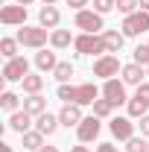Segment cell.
I'll return each mask as SVG.
<instances>
[{
	"label": "cell",
	"mask_w": 149,
	"mask_h": 152,
	"mask_svg": "<svg viewBox=\"0 0 149 152\" xmlns=\"http://www.w3.org/2000/svg\"><path fill=\"white\" fill-rule=\"evenodd\" d=\"M15 38L20 41V47H26V50H44V47L50 44V29H44V26H29V23H23V26H18Z\"/></svg>",
	"instance_id": "cell-1"
},
{
	"label": "cell",
	"mask_w": 149,
	"mask_h": 152,
	"mask_svg": "<svg viewBox=\"0 0 149 152\" xmlns=\"http://www.w3.org/2000/svg\"><path fill=\"white\" fill-rule=\"evenodd\" d=\"M73 50H76V56H96V58L108 53L102 35H93V32H79L73 41Z\"/></svg>",
	"instance_id": "cell-2"
},
{
	"label": "cell",
	"mask_w": 149,
	"mask_h": 152,
	"mask_svg": "<svg viewBox=\"0 0 149 152\" xmlns=\"http://www.w3.org/2000/svg\"><path fill=\"white\" fill-rule=\"evenodd\" d=\"M120 32H123L126 38H140L143 32H149V12L137 9V12H131V15H123Z\"/></svg>",
	"instance_id": "cell-3"
},
{
	"label": "cell",
	"mask_w": 149,
	"mask_h": 152,
	"mask_svg": "<svg viewBox=\"0 0 149 152\" xmlns=\"http://www.w3.org/2000/svg\"><path fill=\"white\" fill-rule=\"evenodd\" d=\"M123 70V61H120V56L117 53H105V56L93 58V76L96 79H114V76Z\"/></svg>",
	"instance_id": "cell-4"
},
{
	"label": "cell",
	"mask_w": 149,
	"mask_h": 152,
	"mask_svg": "<svg viewBox=\"0 0 149 152\" xmlns=\"http://www.w3.org/2000/svg\"><path fill=\"white\" fill-rule=\"evenodd\" d=\"M73 26L76 29H82V32H93V35H99L102 29H105V20L99 12H93V9H82V12H76L73 15Z\"/></svg>",
	"instance_id": "cell-5"
},
{
	"label": "cell",
	"mask_w": 149,
	"mask_h": 152,
	"mask_svg": "<svg viewBox=\"0 0 149 152\" xmlns=\"http://www.w3.org/2000/svg\"><path fill=\"white\" fill-rule=\"evenodd\" d=\"M26 76H29V61L23 56H15V58H9V61L3 64V82H9V85L23 82Z\"/></svg>",
	"instance_id": "cell-6"
},
{
	"label": "cell",
	"mask_w": 149,
	"mask_h": 152,
	"mask_svg": "<svg viewBox=\"0 0 149 152\" xmlns=\"http://www.w3.org/2000/svg\"><path fill=\"white\" fill-rule=\"evenodd\" d=\"M108 132H111V137L114 140H129V137H134V123H131V117L126 114H114L111 120H108Z\"/></svg>",
	"instance_id": "cell-7"
},
{
	"label": "cell",
	"mask_w": 149,
	"mask_h": 152,
	"mask_svg": "<svg viewBox=\"0 0 149 152\" xmlns=\"http://www.w3.org/2000/svg\"><path fill=\"white\" fill-rule=\"evenodd\" d=\"M99 132H102V120L93 117V114H88V117L76 126V137H79V143H93V140L99 137Z\"/></svg>",
	"instance_id": "cell-8"
},
{
	"label": "cell",
	"mask_w": 149,
	"mask_h": 152,
	"mask_svg": "<svg viewBox=\"0 0 149 152\" xmlns=\"http://www.w3.org/2000/svg\"><path fill=\"white\" fill-rule=\"evenodd\" d=\"M26 18H29V12H26V6H20V3H9V6L0 9V23H3V26H23Z\"/></svg>",
	"instance_id": "cell-9"
},
{
	"label": "cell",
	"mask_w": 149,
	"mask_h": 152,
	"mask_svg": "<svg viewBox=\"0 0 149 152\" xmlns=\"http://www.w3.org/2000/svg\"><path fill=\"white\" fill-rule=\"evenodd\" d=\"M102 96H105V99H111L114 105H126V102H129L126 82H123V79H117V76H114V79H105V82H102Z\"/></svg>",
	"instance_id": "cell-10"
},
{
	"label": "cell",
	"mask_w": 149,
	"mask_h": 152,
	"mask_svg": "<svg viewBox=\"0 0 149 152\" xmlns=\"http://www.w3.org/2000/svg\"><path fill=\"white\" fill-rule=\"evenodd\" d=\"M102 96V88H96V82H82V85H76L73 88V102L76 105H93L96 99Z\"/></svg>",
	"instance_id": "cell-11"
},
{
	"label": "cell",
	"mask_w": 149,
	"mask_h": 152,
	"mask_svg": "<svg viewBox=\"0 0 149 152\" xmlns=\"http://www.w3.org/2000/svg\"><path fill=\"white\" fill-rule=\"evenodd\" d=\"M120 79L126 82V88H137V85H143V82H146V67H143V64H137V61H129V64H123Z\"/></svg>",
	"instance_id": "cell-12"
},
{
	"label": "cell",
	"mask_w": 149,
	"mask_h": 152,
	"mask_svg": "<svg viewBox=\"0 0 149 152\" xmlns=\"http://www.w3.org/2000/svg\"><path fill=\"white\" fill-rule=\"evenodd\" d=\"M58 120H61V126H64V129H76V126L85 120L82 105H76V102H64V105H61V111H58Z\"/></svg>",
	"instance_id": "cell-13"
},
{
	"label": "cell",
	"mask_w": 149,
	"mask_h": 152,
	"mask_svg": "<svg viewBox=\"0 0 149 152\" xmlns=\"http://www.w3.org/2000/svg\"><path fill=\"white\" fill-rule=\"evenodd\" d=\"M6 126H9L12 132L23 134V132H29V129L35 126V117H32V114H29V111H23V108H20V111L9 114V123H6Z\"/></svg>",
	"instance_id": "cell-14"
},
{
	"label": "cell",
	"mask_w": 149,
	"mask_h": 152,
	"mask_svg": "<svg viewBox=\"0 0 149 152\" xmlns=\"http://www.w3.org/2000/svg\"><path fill=\"white\" fill-rule=\"evenodd\" d=\"M58 23H61V12H58V6H41L38 9V26H44V29H58Z\"/></svg>",
	"instance_id": "cell-15"
},
{
	"label": "cell",
	"mask_w": 149,
	"mask_h": 152,
	"mask_svg": "<svg viewBox=\"0 0 149 152\" xmlns=\"http://www.w3.org/2000/svg\"><path fill=\"white\" fill-rule=\"evenodd\" d=\"M32 61H35V70H38V73H53L56 64H58L56 50H47V47H44V50H35V58H32Z\"/></svg>",
	"instance_id": "cell-16"
},
{
	"label": "cell",
	"mask_w": 149,
	"mask_h": 152,
	"mask_svg": "<svg viewBox=\"0 0 149 152\" xmlns=\"http://www.w3.org/2000/svg\"><path fill=\"white\" fill-rule=\"evenodd\" d=\"M58 126H61V120H58V114H50V111H44L41 117H35V129L44 137H53V134L58 132Z\"/></svg>",
	"instance_id": "cell-17"
},
{
	"label": "cell",
	"mask_w": 149,
	"mask_h": 152,
	"mask_svg": "<svg viewBox=\"0 0 149 152\" xmlns=\"http://www.w3.org/2000/svg\"><path fill=\"white\" fill-rule=\"evenodd\" d=\"M76 35L70 32V29H53L50 32V47L53 50H67V47H73Z\"/></svg>",
	"instance_id": "cell-18"
},
{
	"label": "cell",
	"mask_w": 149,
	"mask_h": 152,
	"mask_svg": "<svg viewBox=\"0 0 149 152\" xmlns=\"http://www.w3.org/2000/svg\"><path fill=\"white\" fill-rule=\"evenodd\" d=\"M99 35L105 41V50H108V53H120V50H123V41H126L123 32H117V29H102Z\"/></svg>",
	"instance_id": "cell-19"
},
{
	"label": "cell",
	"mask_w": 149,
	"mask_h": 152,
	"mask_svg": "<svg viewBox=\"0 0 149 152\" xmlns=\"http://www.w3.org/2000/svg\"><path fill=\"white\" fill-rule=\"evenodd\" d=\"M20 146H23L26 152L41 149V146H44V134L38 132V129H29V132H23V134H20Z\"/></svg>",
	"instance_id": "cell-20"
},
{
	"label": "cell",
	"mask_w": 149,
	"mask_h": 152,
	"mask_svg": "<svg viewBox=\"0 0 149 152\" xmlns=\"http://www.w3.org/2000/svg\"><path fill=\"white\" fill-rule=\"evenodd\" d=\"M23 111H29L32 117H41V114L47 111V99L41 94H29L26 99H23Z\"/></svg>",
	"instance_id": "cell-21"
},
{
	"label": "cell",
	"mask_w": 149,
	"mask_h": 152,
	"mask_svg": "<svg viewBox=\"0 0 149 152\" xmlns=\"http://www.w3.org/2000/svg\"><path fill=\"white\" fill-rule=\"evenodd\" d=\"M91 108H93V117H99V120H111V117H114V108H117V105H114L111 99L99 96V99L93 102Z\"/></svg>",
	"instance_id": "cell-22"
},
{
	"label": "cell",
	"mask_w": 149,
	"mask_h": 152,
	"mask_svg": "<svg viewBox=\"0 0 149 152\" xmlns=\"http://www.w3.org/2000/svg\"><path fill=\"white\" fill-rule=\"evenodd\" d=\"M20 105H23V99H20L15 91H3V94H0V108H3V111L15 114V111H20Z\"/></svg>",
	"instance_id": "cell-23"
},
{
	"label": "cell",
	"mask_w": 149,
	"mask_h": 152,
	"mask_svg": "<svg viewBox=\"0 0 149 152\" xmlns=\"http://www.w3.org/2000/svg\"><path fill=\"white\" fill-rule=\"evenodd\" d=\"M126 114H129L131 120H140L143 114H149V105L143 102V99H137V96L131 94V96H129V102H126Z\"/></svg>",
	"instance_id": "cell-24"
},
{
	"label": "cell",
	"mask_w": 149,
	"mask_h": 152,
	"mask_svg": "<svg viewBox=\"0 0 149 152\" xmlns=\"http://www.w3.org/2000/svg\"><path fill=\"white\" fill-rule=\"evenodd\" d=\"M20 88H23L26 96H29V94H41V91H44V76H41V73H29L23 82H20Z\"/></svg>",
	"instance_id": "cell-25"
},
{
	"label": "cell",
	"mask_w": 149,
	"mask_h": 152,
	"mask_svg": "<svg viewBox=\"0 0 149 152\" xmlns=\"http://www.w3.org/2000/svg\"><path fill=\"white\" fill-rule=\"evenodd\" d=\"M76 73V67L70 64V61H58L56 64V70H53V76H56V82L58 85H64V82H70V76Z\"/></svg>",
	"instance_id": "cell-26"
},
{
	"label": "cell",
	"mask_w": 149,
	"mask_h": 152,
	"mask_svg": "<svg viewBox=\"0 0 149 152\" xmlns=\"http://www.w3.org/2000/svg\"><path fill=\"white\" fill-rule=\"evenodd\" d=\"M18 47H20V41H18V38H9V35H6L3 41H0V56L9 61V58H15V56H18Z\"/></svg>",
	"instance_id": "cell-27"
},
{
	"label": "cell",
	"mask_w": 149,
	"mask_h": 152,
	"mask_svg": "<svg viewBox=\"0 0 149 152\" xmlns=\"http://www.w3.org/2000/svg\"><path fill=\"white\" fill-rule=\"evenodd\" d=\"M126 152H146L149 149V137H143V134H134V137H129L126 140V146H123Z\"/></svg>",
	"instance_id": "cell-28"
},
{
	"label": "cell",
	"mask_w": 149,
	"mask_h": 152,
	"mask_svg": "<svg viewBox=\"0 0 149 152\" xmlns=\"http://www.w3.org/2000/svg\"><path fill=\"white\" fill-rule=\"evenodd\" d=\"M131 61H137V64H149V44H137L134 50H131Z\"/></svg>",
	"instance_id": "cell-29"
},
{
	"label": "cell",
	"mask_w": 149,
	"mask_h": 152,
	"mask_svg": "<svg viewBox=\"0 0 149 152\" xmlns=\"http://www.w3.org/2000/svg\"><path fill=\"white\" fill-rule=\"evenodd\" d=\"M91 9H93V12H99V15H108V12L117 9V0H93Z\"/></svg>",
	"instance_id": "cell-30"
},
{
	"label": "cell",
	"mask_w": 149,
	"mask_h": 152,
	"mask_svg": "<svg viewBox=\"0 0 149 152\" xmlns=\"http://www.w3.org/2000/svg\"><path fill=\"white\" fill-rule=\"evenodd\" d=\"M73 88H76V85H70V82H64V85H58L56 96L61 99V102H73Z\"/></svg>",
	"instance_id": "cell-31"
},
{
	"label": "cell",
	"mask_w": 149,
	"mask_h": 152,
	"mask_svg": "<svg viewBox=\"0 0 149 152\" xmlns=\"http://www.w3.org/2000/svg\"><path fill=\"white\" fill-rule=\"evenodd\" d=\"M137 9H140L137 0H117V12H123V15H131V12H137Z\"/></svg>",
	"instance_id": "cell-32"
},
{
	"label": "cell",
	"mask_w": 149,
	"mask_h": 152,
	"mask_svg": "<svg viewBox=\"0 0 149 152\" xmlns=\"http://www.w3.org/2000/svg\"><path fill=\"white\" fill-rule=\"evenodd\" d=\"M134 96H137V99H143V102L149 105V79L143 82V85H137V88H134Z\"/></svg>",
	"instance_id": "cell-33"
},
{
	"label": "cell",
	"mask_w": 149,
	"mask_h": 152,
	"mask_svg": "<svg viewBox=\"0 0 149 152\" xmlns=\"http://www.w3.org/2000/svg\"><path fill=\"white\" fill-rule=\"evenodd\" d=\"M64 3H67L73 12H82V9H88V6H91V0H64Z\"/></svg>",
	"instance_id": "cell-34"
},
{
	"label": "cell",
	"mask_w": 149,
	"mask_h": 152,
	"mask_svg": "<svg viewBox=\"0 0 149 152\" xmlns=\"http://www.w3.org/2000/svg\"><path fill=\"white\" fill-rule=\"evenodd\" d=\"M137 126H140V134H143V137H149V114H143V117H140V123H137Z\"/></svg>",
	"instance_id": "cell-35"
},
{
	"label": "cell",
	"mask_w": 149,
	"mask_h": 152,
	"mask_svg": "<svg viewBox=\"0 0 149 152\" xmlns=\"http://www.w3.org/2000/svg\"><path fill=\"white\" fill-rule=\"evenodd\" d=\"M96 152H120V149H117L114 143H108V140H105V143H96Z\"/></svg>",
	"instance_id": "cell-36"
},
{
	"label": "cell",
	"mask_w": 149,
	"mask_h": 152,
	"mask_svg": "<svg viewBox=\"0 0 149 152\" xmlns=\"http://www.w3.org/2000/svg\"><path fill=\"white\" fill-rule=\"evenodd\" d=\"M70 152H91V149H88L85 143H79V146H73V149H70Z\"/></svg>",
	"instance_id": "cell-37"
},
{
	"label": "cell",
	"mask_w": 149,
	"mask_h": 152,
	"mask_svg": "<svg viewBox=\"0 0 149 152\" xmlns=\"http://www.w3.org/2000/svg\"><path fill=\"white\" fill-rule=\"evenodd\" d=\"M35 152H58V146H41V149H35Z\"/></svg>",
	"instance_id": "cell-38"
},
{
	"label": "cell",
	"mask_w": 149,
	"mask_h": 152,
	"mask_svg": "<svg viewBox=\"0 0 149 152\" xmlns=\"http://www.w3.org/2000/svg\"><path fill=\"white\" fill-rule=\"evenodd\" d=\"M0 152H15V146H9V143H0Z\"/></svg>",
	"instance_id": "cell-39"
},
{
	"label": "cell",
	"mask_w": 149,
	"mask_h": 152,
	"mask_svg": "<svg viewBox=\"0 0 149 152\" xmlns=\"http://www.w3.org/2000/svg\"><path fill=\"white\" fill-rule=\"evenodd\" d=\"M137 3H140V9H143V12H149V0H137Z\"/></svg>",
	"instance_id": "cell-40"
},
{
	"label": "cell",
	"mask_w": 149,
	"mask_h": 152,
	"mask_svg": "<svg viewBox=\"0 0 149 152\" xmlns=\"http://www.w3.org/2000/svg\"><path fill=\"white\" fill-rule=\"evenodd\" d=\"M15 3H20V6H32L35 0H15Z\"/></svg>",
	"instance_id": "cell-41"
},
{
	"label": "cell",
	"mask_w": 149,
	"mask_h": 152,
	"mask_svg": "<svg viewBox=\"0 0 149 152\" xmlns=\"http://www.w3.org/2000/svg\"><path fill=\"white\" fill-rule=\"evenodd\" d=\"M41 3H44V6H56L58 0H41Z\"/></svg>",
	"instance_id": "cell-42"
},
{
	"label": "cell",
	"mask_w": 149,
	"mask_h": 152,
	"mask_svg": "<svg viewBox=\"0 0 149 152\" xmlns=\"http://www.w3.org/2000/svg\"><path fill=\"white\" fill-rule=\"evenodd\" d=\"M146 79H149V64H146Z\"/></svg>",
	"instance_id": "cell-43"
},
{
	"label": "cell",
	"mask_w": 149,
	"mask_h": 152,
	"mask_svg": "<svg viewBox=\"0 0 149 152\" xmlns=\"http://www.w3.org/2000/svg\"><path fill=\"white\" fill-rule=\"evenodd\" d=\"M146 152H149V149H146Z\"/></svg>",
	"instance_id": "cell-44"
}]
</instances>
